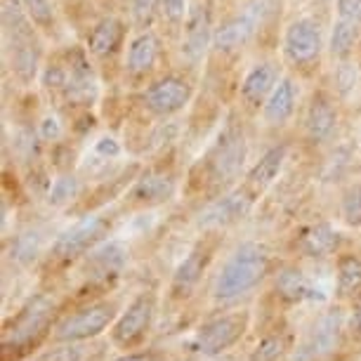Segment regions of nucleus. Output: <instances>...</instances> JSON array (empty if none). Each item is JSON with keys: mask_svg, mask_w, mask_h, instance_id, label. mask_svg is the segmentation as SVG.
<instances>
[{"mask_svg": "<svg viewBox=\"0 0 361 361\" xmlns=\"http://www.w3.org/2000/svg\"><path fill=\"white\" fill-rule=\"evenodd\" d=\"M269 271V255L267 250L257 243H243L222 264L220 274L215 279L213 295L217 300H234L246 295L255 286L267 276Z\"/></svg>", "mask_w": 361, "mask_h": 361, "instance_id": "nucleus-1", "label": "nucleus"}, {"mask_svg": "<svg viewBox=\"0 0 361 361\" xmlns=\"http://www.w3.org/2000/svg\"><path fill=\"white\" fill-rule=\"evenodd\" d=\"M52 312L54 305L52 300H47L43 295L29 300L24 305L22 312L15 317L12 326H8L3 340V361L10 359V354H15V361L31 350L38 347V343L47 336L52 324Z\"/></svg>", "mask_w": 361, "mask_h": 361, "instance_id": "nucleus-2", "label": "nucleus"}, {"mask_svg": "<svg viewBox=\"0 0 361 361\" xmlns=\"http://www.w3.org/2000/svg\"><path fill=\"white\" fill-rule=\"evenodd\" d=\"M246 331H248V312H234V314L217 317L213 322L203 324L194 333L187 350L203 359L217 357V354L227 352L229 347H234Z\"/></svg>", "mask_w": 361, "mask_h": 361, "instance_id": "nucleus-3", "label": "nucleus"}, {"mask_svg": "<svg viewBox=\"0 0 361 361\" xmlns=\"http://www.w3.org/2000/svg\"><path fill=\"white\" fill-rule=\"evenodd\" d=\"M111 227V220L106 215H85L83 220L76 222L73 227L62 231L52 243V260L57 262H73L78 257L87 255Z\"/></svg>", "mask_w": 361, "mask_h": 361, "instance_id": "nucleus-4", "label": "nucleus"}, {"mask_svg": "<svg viewBox=\"0 0 361 361\" xmlns=\"http://www.w3.org/2000/svg\"><path fill=\"white\" fill-rule=\"evenodd\" d=\"M116 310H118L116 302H109V300L87 305V307L64 317L54 326L52 338L57 343H83V340L97 338L99 333H104L116 322Z\"/></svg>", "mask_w": 361, "mask_h": 361, "instance_id": "nucleus-5", "label": "nucleus"}, {"mask_svg": "<svg viewBox=\"0 0 361 361\" xmlns=\"http://www.w3.org/2000/svg\"><path fill=\"white\" fill-rule=\"evenodd\" d=\"M156 317V295L154 293H140L130 305L123 310V314L114 322L111 343L121 350L137 347L149 333Z\"/></svg>", "mask_w": 361, "mask_h": 361, "instance_id": "nucleus-6", "label": "nucleus"}, {"mask_svg": "<svg viewBox=\"0 0 361 361\" xmlns=\"http://www.w3.org/2000/svg\"><path fill=\"white\" fill-rule=\"evenodd\" d=\"M246 161V137L236 128H227L208 154V175L213 182H229L241 173Z\"/></svg>", "mask_w": 361, "mask_h": 361, "instance_id": "nucleus-7", "label": "nucleus"}, {"mask_svg": "<svg viewBox=\"0 0 361 361\" xmlns=\"http://www.w3.org/2000/svg\"><path fill=\"white\" fill-rule=\"evenodd\" d=\"M322 29L314 19H295L288 29H286L283 38V52L286 59L293 66H307L312 62H317L319 54H322Z\"/></svg>", "mask_w": 361, "mask_h": 361, "instance_id": "nucleus-8", "label": "nucleus"}, {"mask_svg": "<svg viewBox=\"0 0 361 361\" xmlns=\"http://www.w3.org/2000/svg\"><path fill=\"white\" fill-rule=\"evenodd\" d=\"M262 8H264L262 0H255V3H250L243 12L224 19L215 29L213 45L220 52H231V50H238L241 45H246L248 40L253 38V33L257 31V26L262 24V17H264Z\"/></svg>", "mask_w": 361, "mask_h": 361, "instance_id": "nucleus-9", "label": "nucleus"}, {"mask_svg": "<svg viewBox=\"0 0 361 361\" xmlns=\"http://www.w3.org/2000/svg\"><path fill=\"white\" fill-rule=\"evenodd\" d=\"M343 310H329L317 319L312 326L307 340L300 347L293 361H317L326 357V354L336 352L340 345V336H343Z\"/></svg>", "mask_w": 361, "mask_h": 361, "instance_id": "nucleus-10", "label": "nucleus"}, {"mask_svg": "<svg viewBox=\"0 0 361 361\" xmlns=\"http://www.w3.org/2000/svg\"><path fill=\"white\" fill-rule=\"evenodd\" d=\"M192 97V85L180 76H163L145 92V104L156 116H173Z\"/></svg>", "mask_w": 361, "mask_h": 361, "instance_id": "nucleus-11", "label": "nucleus"}, {"mask_svg": "<svg viewBox=\"0 0 361 361\" xmlns=\"http://www.w3.org/2000/svg\"><path fill=\"white\" fill-rule=\"evenodd\" d=\"M128 264V248L118 241H106L94 246L85 257V279L87 283H109Z\"/></svg>", "mask_w": 361, "mask_h": 361, "instance_id": "nucleus-12", "label": "nucleus"}, {"mask_svg": "<svg viewBox=\"0 0 361 361\" xmlns=\"http://www.w3.org/2000/svg\"><path fill=\"white\" fill-rule=\"evenodd\" d=\"M210 257H213V248L201 241L199 246L180 262V267L175 269L173 281H170V298L177 300V302H182V300H187L192 295L201 281L203 271L208 267Z\"/></svg>", "mask_w": 361, "mask_h": 361, "instance_id": "nucleus-13", "label": "nucleus"}, {"mask_svg": "<svg viewBox=\"0 0 361 361\" xmlns=\"http://www.w3.org/2000/svg\"><path fill=\"white\" fill-rule=\"evenodd\" d=\"M250 206H253V194L248 189H236L227 196H222L220 201H215L206 213L201 215L199 224L206 229L227 227V224L238 222L241 217L248 215Z\"/></svg>", "mask_w": 361, "mask_h": 361, "instance_id": "nucleus-14", "label": "nucleus"}, {"mask_svg": "<svg viewBox=\"0 0 361 361\" xmlns=\"http://www.w3.org/2000/svg\"><path fill=\"white\" fill-rule=\"evenodd\" d=\"M213 22H210V10L208 5H194L187 15L185 22V40H182V52L185 57H189L192 62H199V59L206 54L208 43L213 40Z\"/></svg>", "mask_w": 361, "mask_h": 361, "instance_id": "nucleus-15", "label": "nucleus"}, {"mask_svg": "<svg viewBox=\"0 0 361 361\" xmlns=\"http://www.w3.org/2000/svg\"><path fill=\"white\" fill-rule=\"evenodd\" d=\"M336 128H338V111H336V106H333L331 97L324 92H314L307 106V116H305L307 137L314 142V145H322V142H326L336 133Z\"/></svg>", "mask_w": 361, "mask_h": 361, "instance_id": "nucleus-16", "label": "nucleus"}, {"mask_svg": "<svg viewBox=\"0 0 361 361\" xmlns=\"http://www.w3.org/2000/svg\"><path fill=\"white\" fill-rule=\"evenodd\" d=\"M279 80L281 78H279V69L274 62L255 64L253 69L246 73V78H243V83H241V99L246 102L248 106L264 104Z\"/></svg>", "mask_w": 361, "mask_h": 361, "instance_id": "nucleus-17", "label": "nucleus"}, {"mask_svg": "<svg viewBox=\"0 0 361 361\" xmlns=\"http://www.w3.org/2000/svg\"><path fill=\"white\" fill-rule=\"evenodd\" d=\"M175 192V180L173 175L166 173H147L142 175L137 182H135L130 199L137 206H154V203H163L168 201Z\"/></svg>", "mask_w": 361, "mask_h": 361, "instance_id": "nucleus-18", "label": "nucleus"}, {"mask_svg": "<svg viewBox=\"0 0 361 361\" xmlns=\"http://www.w3.org/2000/svg\"><path fill=\"white\" fill-rule=\"evenodd\" d=\"M159 47L161 43L154 31H142L130 43V50H128V59H126L128 73L130 76H147L154 69L156 59H159Z\"/></svg>", "mask_w": 361, "mask_h": 361, "instance_id": "nucleus-19", "label": "nucleus"}, {"mask_svg": "<svg viewBox=\"0 0 361 361\" xmlns=\"http://www.w3.org/2000/svg\"><path fill=\"white\" fill-rule=\"evenodd\" d=\"M295 111V83L290 78H281L262 104V116L269 126H283Z\"/></svg>", "mask_w": 361, "mask_h": 361, "instance_id": "nucleus-20", "label": "nucleus"}, {"mask_svg": "<svg viewBox=\"0 0 361 361\" xmlns=\"http://www.w3.org/2000/svg\"><path fill=\"white\" fill-rule=\"evenodd\" d=\"M121 40H123V22L116 17H104L92 26L90 36H87V50L94 57H109L118 50Z\"/></svg>", "mask_w": 361, "mask_h": 361, "instance_id": "nucleus-21", "label": "nucleus"}, {"mask_svg": "<svg viewBox=\"0 0 361 361\" xmlns=\"http://www.w3.org/2000/svg\"><path fill=\"white\" fill-rule=\"evenodd\" d=\"M283 161H286V145H276L267 149V152L262 154V159L257 161L253 170L248 173V189L264 192V189L276 180V175L281 173Z\"/></svg>", "mask_w": 361, "mask_h": 361, "instance_id": "nucleus-22", "label": "nucleus"}, {"mask_svg": "<svg viewBox=\"0 0 361 361\" xmlns=\"http://www.w3.org/2000/svg\"><path fill=\"white\" fill-rule=\"evenodd\" d=\"M276 293H279V298L288 305H298V302H305V300H317L319 298L317 295L319 290L312 288L307 276H305L298 267H286V269L279 271Z\"/></svg>", "mask_w": 361, "mask_h": 361, "instance_id": "nucleus-23", "label": "nucleus"}, {"mask_svg": "<svg viewBox=\"0 0 361 361\" xmlns=\"http://www.w3.org/2000/svg\"><path fill=\"white\" fill-rule=\"evenodd\" d=\"M361 290V257L340 255L338 260V295L352 298Z\"/></svg>", "mask_w": 361, "mask_h": 361, "instance_id": "nucleus-24", "label": "nucleus"}, {"mask_svg": "<svg viewBox=\"0 0 361 361\" xmlns=\"http://www.w3.org/2000/svg\"><path fill=\"white\" fill-rule=\"evenodd\" d=\"M302 246L310 255H329L340 246V234L331 224H317L302 236Z\"/></svg>", "mask_w": 361, "mask_h": 361, "instance_id": "nucleus-25", "label": "nucleus"}, {"mask_svg": "<svg viewBox=\"0 0 361 361\" xmlns=\"http://www.w3.org/2000/svg\"><path fill=\"white\" fill-rule=\"evenodd\" d=\"M359 31H361V26L343 22V19H336L333 31H331V43H329V50H331L333 57L336 59L350 57V54L354 52V45H357Z\"/></svg>", "mask_w": 361, "mask_h": 361, "instance_id": "nucleus-26", "label": "nucleus"}, {"mask_svg": "<svg viewBox=\"0 0 361 361\" xmlns=\"http://www.w3.org/2000/svg\"><path fill=\"white\" fill-rule=\"evenodd\" d=\"M283 354H286V338L281 333H274V336H264L253 347L248 361H279Z\"/></svg>", "mask_w": 361, "mask_h": 361, "instance_id": "nucleus-27", "label": "nucleus"}, {"mask_svg": "<svg viewBox=\"0 0 361 361\" xmlns=\"http://www.w3.org/2000/svg\"><path fill=\"white\" fill-rule=\"evenodd\" d=\"M340 215L350 227H361V185L345 189L343 201H340Z\"/></svg>", "mask_w": 361, "mask_h": 361, "instance_id": "nucleus-28", "label": "nucleus"}, {"mask_svg": "<svg viewBox=\"0 0 361 361\" xmlns=\"http://www.w3.org/2000/svg\"><path fill=\"white\" fill-rule=\"evenodd\" d=\"M40 246V231H24L17 236L15 248H12V257L19 262H31L38 255Z\"/></svg>", "mask_w": 361, "mask_h": 361, "instance_id": "nucleus-29", "label": "nucleus"}, {"mask_svg": "<svg viewBox=\"0 0 361 361\" xmlns=\"http://www.w3.org/2000/svg\"><path fill=\"white\" fill-rule=\"evenodd\" d=\"M22 5L29 12V17L33 19V24L43 26V29H50L54 24V12L50 0H22Z\"/></svg>", "mask_w": 361, "mask_h": 361, "instance_id": "nucleus-30", "label": "nucleus"}, {"mask_svg": "<svg viewBox=\"0 0 361 361\" xmlns=\"http://www.w3.org/2000/svg\"><path fill=\"white\" fill-rule=\"evenodd\" d=\"M161 17L173 29L187 22V0H161Z\"/></svg>", "mask_w": 361, "mask_h": 361, "instance_id": "nucleus-31", "label": "nucleus"}, {"mask_svg": "<svg viewBox=\"0 0 361 361\" xmlns=\"http://www.w3.org/2000/svg\"><path fill=\"white\" fill-rule=\"evenodd\" d=\"M76 192H78L76 177H59V180H54V185L50 189V203L59 206V203L71 201L73 196H76Z\"/></svg>", "mask_w": 361, "mask_h": 361, "instance_id": "nucleus-32", "label": "nucleus"}, {"mask_svg": "<svg viewBox=\"0 0 361 361\" xmlns=\"http://www.w3.org/2000/svg\"><path fill=\"white\" fill-rule=\"evenodd\" d=\"M156 15H161V0H133V17L140 26L147 29Z\"/></svg>", "mask_w": 361, "mask_h": 361, "instance_id": "nucleus-33", "label": "nucleus"}, {"mask_svg": "<svg viewBox=\"0 0 361 361\" xmlns=\"http://www.w3.org/2000/svg\"><path fill=\"white\" fill-rule=\"evenodd\" d=\"M80 357H83V350L76 343H66L64 347H54V350L45 352L36 361H80Z\"/></svg>", "mask_w": 361, "mask_h": 361, "instance_id": "nucleus-34", "label": "nucleus"}, {"mask_svg": "<svg viewBox=\"0 0 361 361\" xmlns=\"http://www.w3.org/2000/svg\"><path fill=\"white\" fill-rule=\"evenodd\" d=\"M336 10H338V19L361 26V0H338Z\"/></svg>", "mask_w": 361, "mask_h": 361, "instance_id": "nucleus-35", "label": "nucleus"}, {"mask_svg": "<svg viewBox=\"0 0 361 361\" xmlns=\"http://www.w3.org/2000/svg\"><path fill=\"white\" fill-rule=\"evenodd\" d=\"M40 137H43V140H57L59 137V123H57V118H52V116L43 118V123H40Z\"/></svg>", "mask_w": 361, "mask_h": 361, "instance_id": "nucleus-36", "label": "nucleus"}, {"mask_svg": "<svg viewBox=\"0 0 361 361\" xmlns=\"http://www.w3.org/2000/svg\"><path fill=\"white\" fill-rule=\"evenodd\" d=\"M114 361H161V357L154 350H145V352L123 354V357H118V359H114Z\"/></svg>", "mask_w": 361, "mask_h": 361, "instance_id": "nucleus-37", "label": "nucleus"}, {"mask_svg": "<svg viewBox=\"0 0 361 361\" xmlns=\"http://www.w3.org/2000/svg\"><path fill=\"white\" fill-rule=\"evenodd\" d=\"M118 152H121L118 142L111 140V137H104V140L97 142V154L99 156H118Z\"/></svg>", "mask_w": 361, "mask_h": 361, "instance_id": "nucleus-38", "label": "nucleus"}, {"mask_svg": "<svg viewBox=\"0 0 361 361\" xmlns=\"http://www.w3.org/2000/svg\"><path fill=\"white\" fill-rule=\"evenodd\" d=\"M352 331L357 333V338H361V305L354 312V319H352Z\"/></svg>", "mask_w": 361, "mask_h": 361, "instance_id": "nucleus-39", "label": "nucleus"}]
</instances>
